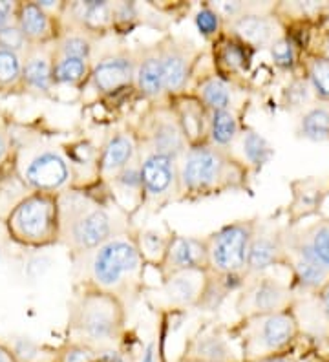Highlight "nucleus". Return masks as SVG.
I'll list each match as a JSON object with an SVG mask.
<instances>
[{"mask_svg":"<svg viewBox=\"0 0 329 362\" xmlns=\"http://www.w3.org/2000/svg\"><path fill=\"white\" fill-rule=\"evenodd\" d=\"M299 136L309 141H328L329 139V108L313 106L299 123Z\"/></svg>","mask_w":329,"mask_h":362,"instance_id":"c9c22d12","label":"nucleus"},{"mask_svg":"<svg viewBox=\"0 0 329 362\" xmlns=\"http://www.w3.org/2000/svg\"><path fill=\"white\" fill-rule=\"evenodd\" d=\"M0 362H17L13 354H11V349L4 344H0Z\"/></svg>","mask_w":329,"mask_h":362,"instance_id":"864d4df0","label":"nucleus"},{"mask_svg":"<svg viewBox=\"0 0 329 362\" xmlns=\"http://www.w3.org/2000/svg\"><path fill=\"white\" fill-rule=\"evenodd\" d=\"M136 362H159V340L150 339L137 354Z\"/></svg>","mask_w":329,"mask_h":362,"instance_id":"8fccbe9b","label":"nucleus"},{"mask_svg":"<svg viewBox=\"0 0 329 362\" xmlns=\"http://www.w3.org/2000/svg\"><path fill=\"white\" fill-rule=\"evenodd\" d=\"M18 26L28 40H46L52 31L50 15L39 6V2H26L18 6Z\"/></svg>","mask_w":329,"mask_h":362,"instance_id":"2f4dec72","label":"nucleus"},{"mask_svg":"<svg viewBox=\"0 0 329 362\" xmlns=\"http://www.w3.org/2000/svg\"><path fill=\"white\" fill-rule=\"evenodd\" d=\"M200 101L203 103L209 112L234 110V88L227 79H221L216 74L203 77L197 81L196 90H194Z\"/></svg>","mask_w":329,"mask_h":362,"instance_id":"bb28decb","label":"nucleus"},{"mask_svg":"<svg viewBox=\"0 0 329 362\" xmlns=\"http://www.w3.org/2000/svg\"><path fill=\"white\" fill-rule=\"evenodd\" d=\"M240 132L241 127L236 110L211 112L207 143H211L218 148H225V151H233Z\"/></svg>","mask_w":329,"mask_h":362,"instance_id":"c756f323","label":"nucleus"},{"mask_svg":"<svg viewBox=\"0 0 329 362\" xmlns=\"http://www.w3.org/2000/svg\"><path fill=\"white\" fill-rule=\"evenodd\" d=\"M253 362H294V361L289 357V355L284 354V355H275V357L260 358V361H253Z\"/></svg>","mask_w":329,"mask_h":362,"instance_id":"5fc2aeb1","label":"nucleus"},{"mask_svg":"<svg viewBox=\"0 0 329 362\" xmlns=\"http://www.w3.org/2000/svg\"><path fill=\"white\" fill-rule=\"evenodd\" d=\"M293 204H291V216L296 218L307 216L321 207L322 199L325 196L324 181L318 180H300L294 181L293 185Z\"/></svg>","mask_w":329,"mask_h":362,"instance_id":"7c9ffc66","label":"nucleus"},{"mask_svg":"<svg viewBox=\"0 0 329 362\" xmlns=\"http://www.w3.org/2000/svg\"><path fill=\"white\" fill-rule=\"evenodd\" d=\"M299 333V322L293 311L240 318L233 335L240 346L243 362L284 355Z\"/></svg>","mask_w":329,"mask_h":362,"instance_id":"39448f33","label":"nucleus"},{"mask_svg":"<svg viewBox=\"0 0 329 362\" xmlns=\"http://www.w3.org/2000/svg\"><path fill=\"white\" fill-rule=\"evenodd\" d=\"M246 282L247 280L229 279V276H221V274L207 271L205 287H203L202 296L197 300L196 310L203 311V313H216L224 305V302L227 300L229 295H233L236 291L240 293Z\"/></svg>","mask_w":329,"mask_h":362,"instance_id":"cd10ccee","label":"nucleus"},{"mask_svg":"<svg viewBox=\"0 0 329 362\" xmlns=\"http://www.w3.org/2000/svg\"><path fill=\"white\" fill-rule=\"evenodd\" d=\"M15 13H18V6H15L13 2L0 0V30L11 26V17Z\"/></svg>","mask_w":329,"mask_h":362,"instance_id":"3c124183","label":"nucleus"},{"mask_svg":"<svg viewBox=\"0 0 329 362\" xmlns=\"http://www.w3.org/2000/svg\"><path fill=\"white\" fill-rule=\"evenodd\" d=\"M180 167V202H196L249 189L250 170L233 154L211 143H200L187 148L178 161Z\"/></svg>","mask_w":329,"mask_h":362,"instance_id":"7ed1b4c3","label":"nucleus"},{"mask_svg":"<svg viewBox=\"0 0 329 362\" xmlns=\"http://www.w3.org/2000/svg\"><path fill=\"white\" fill-rule=\"evenodd\" d=\"M97 362H136V358H132L123 346H117V348L101 349L97 355Z\"/></svg>","mask_w":329,"mask_h":362,"instance_id":"09e8293b","label":"nucleus"},{"mask_svg":"<svg viewBox=\"0 0 329 362\" xmlns=\"http://www.w3.org/2000/svg\"><path fill=\"white\" fill-rule=\"evenodd\" d=\"M57 198L61 240L79 257L117 234L134 230L130 216L115 204H103L81 190H66Z\"/></svg>","mask_w":329,"mask_h":362,"instance_id":"f03ea898","label":"nucleus"},{"mask_svg":"<svg viewBox=\"0 0 329 362\" xmlns=\"http://www.w3.org/2000/svg\"><path fill=\"white\" fill-rule=\"evenodd\" d=\"M159 55L163 64V83L167 99L178 98L187 93L197 59L202 57V49L190 39L167 35L158 42Z\"/></svg>","mask_w":329,"mask_h":362,"instance_id":"9b49d317","label":"nucleus"},{"mask_svg":"<svg viewBox=\"0 0 329 362\" xmlns=\"http://www.w3.org/2000/svg\"><path fill=\"white\" fill-rule=\"evenodd\" d=\"M285 260H289L294 279L304 289H311V291L321 289L322 291L329 284V271L325 269L324 265L306 257L302 252L287 247V245H285Z\"/></svg>","mask_w":329,"mask_h":362,"instance_id":"c85d7f7f","label":"nucleus"},{"mask_svg":"<svg viewBox=\"0 0 329 362\" xmlns=\"http://www.w3.org/2000/svg\"><path fill=\"white\" fill-rule=\"evenodd\" d=\"M22 68L24 64L21 62L18 53L0 48V84L8 86V84H13L22 79Z\"/></svg>","mask_w":329,"mask_h":362,"instance_id":"a19ab883","label":"nucleus"},{"mask_svg":"<svg viewBox=\"0 0 329 362\" xmlns=\"http://www.w3.org/2000/svg\"><path fill=\"white\" fill-rule=\"evenodd\" d=\"M21 180L37 192L55 194L70 185L74 180L71 165L53 146H37L18 163Z\"/></svg>","mask_w":329,"mask_h":362,"instance_id":"9d476101","label":"nucleus"},{"mask_svg":"<svg viewBox=\"0 0 329 362\" xmlns=\"http://www.w3.org/2000/svg\"><path fill=\"white\" fill-rule=\"evenodd\" d=\"M8 230L24 245H48L61 240L59 198L35 192L22 198L8 214Z\"/></svg>","mask_w":329,"mask_h":362,"instance_id":"423d86ee","label":"nucleus"},{"mask_svg":"<svg viewBox=\"0 0 329 362\" xmlns=\"http://www.w3.org/2000/svg\"><path fill=\"white\" fill-rule=\"evenodd\" d=\"M174 108L178 119H180L181 129L189 145H200L207 141L209 136V119L211 112L207 110L203 103L194 95V93H183L178 98L168 99Z\"/></svg>","mask_w":329,"mask_h":362,"instance_id":"4be33fe9","label":"nucleus"},{"mask_svg":"<svg viewBox=\"0 0 329 362\" xmlns=\"http://www.w3.org/2000/svg\"><path fill=\"white\" fill-rule=\"evenodd\" d=\"M291 289L282 280L272 279L267 273L249 276L246 286L238 293L236 310L238 317H258V315L280 313L289 310Z\"/></svg>","mask_w":329,"mask_h":362,"instance_id":"f8f14e48","label":"nucleus"},{"mask_svg":"<svg viewBox=\"0 0 329 362\" xmlns=\"http://www.w3.org/2000/svg\"><path fill=\"white\" fill-rule=\"evenodd\" d=\"M180 358L189 362H243L233 332L221 326L200 327L187 340Z\"/></svg>","mask_w":329,"mask_h":362,"instance_id":"4468645a","label":"nucleus"},{"mask_svg":"<svg viewBox=\"0 0 329 362\" xmlns=\"http://www.w3.org/2000/svg\"><path fill=\"white\" fill-rule=\"evenodd\" d=\"M134 234H136L137 247H139L141 255L145 258L146 265L159 267L165 255H167L172 230L161 233L158 229H136Z\"/></svg>","mask_w":329,"mask_h":362,"instance_id":"72a5a7b5","label":"nucleus"},{"mask_svg":"<svg viewBox=\"0 0 329 362\" xmlns=\"http://www.w3.org/2000/svg\"><path fill=\"white\" fill-rule=\"evenodd\" d=\"M134 230L117 234L93 251L81 255L83 286L117 296L127 310L145 291L146 262L137 247Z\"/></svg>","mask_w":329,"mask_h":362,"instance_id":"f257e3e1","label":"nucleus"},{"mask_svg":"<svg viewBox=\"0 0 329 362\" xmlns=\"http://www.w3.org/2000/svg\"><path fill=\"white\" fill-rule=\"evenodd\" d=\"M175 362H189V361H181V358H178V361H175Z\"/></svg>","mask_w":329,"mask_h":362,"instance_id":"13d9d810","label":"nucleus"},{"mask_svg":"<svg viewBox=\"0 0 329 362\" xmlns=\"http://www.w3.org/2000/svg\"><path fill=\"white\" fill-rule=\"evenodd\" d=\"M106 185H108L110 196H112V204L117 205L130 218L145 205L139 158L128 165L125 170H121L114 180H110Z\"/></svg>","mask_w":329,"mask_h":362,"instance_id":"412c9836","label":"nucleus"},{"mask_svg":"<svg viewBox=\"0 0 329 362\" xmlns=\"http://www.w3.org/2000/svg\"><path fill=\"white\" fill-rule=\"evenodd\" d=\"M250 53L253 49L229 35L227 31L221 33L214 42V66L218 70L216 76L225 79V76H238L246 71L250 64Z\"/></svg>","mask_w":329,"mask_h":362,"instance_id":"5701e85b","label":"nucleus"},{"mask_svg":"<svg viewBox=\"0 0 329 362\" xmlns=\"http://www.w3.org/2000/svg\"><path fill=\"white\" fill-rule=\"evenodd\" d=\"M321 304H322V310H324L325 317L329 318V284L321 291Z\"/></svg>","mask_w":329,"mask_h":362,"instance_id":"603ef678","label":"nucleus"},{"mask_svg":"<svg viewBox=\"0 0 329 362\" xmlns=\"http://www.w3.org/2000/svg\"><path fill=\"white\" fill-rule=\"evenodd\" d=\"M71 15L84 33H105L114 28V4L106 0H84L71 6Z\"/></svg>","mask_w":329,"mask_h":362,"instance_id":"a878e982","label":"nucleus"},{"mask_svg":"<svg viewBox=\"0 0 329 362\" xmlns=\"http://www.w3.org/2000/svg\"><path fill=\"white\" fill-rule=\"evenodd\" d=\"M233 154L255 176L271 161L272 156H275V148H272L271 143L262 134L256 132L250 127H246V129H241L240 136H238L236 143H234Z\"/></svg>","mask_w":329,"mask_h":362,"instance_id":"b1692460","label":"nucleus"},{"mask_svg":"<svg viewBox=\"0 0 329 362\" xmlns=\"http://www.w3.org/2000/svg\"><path fill=\"white\" fill-rule=\"evenodd\" d=\"M92 79L97 93L117 95L123 90L134 88L136 84V49L119 48L103 53L99 61L92 64Z\"/></svg>","mask_w":329,"mask_h":362,"instance_id":"ddd939ff","label":"nucleus"},{"mask_svg":"<svg viewBox=\"0 0 329 362\" xmlns=\"http://www.w3.org/2000/svg\"><path fill=\"white\" fill-rule=\"evenodd\" d=\"M139 98L149 103H161L165 95L163 83V64L158 45L143 46L136 49V84H134Z\"/></svg>","mask_w":329,"mask_h":362,"instance_id":"aec40b11","label":"nucleus"},{"mask_svg":"<svg viewBox=\"0 0 329 362\" xmlns=\"http://www.w3.org/2000/svg\"><path fill=\"white\" fill-rule=\"evenodd\" d=\"M139 4L136 2H115L114 4V30H132L139 24Z\"/></svg>","mask_w":329,"mask_h":362,"instance_id":"37998d69","label":"nucleus"},{"mask_svg":"<svg viewBox=\"0 0 329 362\" xmlns=\"http://www.w3.org/2000/svg\"><path fill=\"white\" fill-rule=\"evenodd\" d=\"M253 229H255V218L233 221L209 234L205 238L209 271L229 279H249L247 257H249Z\"/></svg>","mask_w":329,"mask_h":362,"instance_id":"0eeeda50","label":"nucleus"},{"mask_svg":"<svg viewBox=\"0 0 329 362\" xmlns=\"http://www.w3.org/2000/svg\"><path fill=\"white\" fill-rule=\"evenodd\" d=\"M158 269L161 279L180 271H209L205 238L172 233L167 255Z\"/></svg>","mask_w":329,"mask_h":362,"instance_id":"f3484780","label":"nucleus"},{"mask_svg":"<svg viewBox=\"0 0 329 362\" xmlns=\"http://www.w3.org/2000/svg\"><path fill=\"white\" fill-rule=\"evenodd\" d=\"M282 262H285V233L272 220L255 218L247 257V274H265Z\"/></svg>","mask_w":329,"mask_h":362,"instance_id":"2eb2a0df","label":"nucleus"},{"mask_svg":"<svg viewBox=\"0 0 329 362\" xmlns=\"http://www.w3.org/2000/svg\"><path fill=\"white\" fill-rule=\"evenodd\" d=\"M127 313V305L117 296L83 286L71 305L70 324L79 342L101 351L123 346Z\"/></svg>","mask_w":329,"mask_h":362,"instance_id":"20e7f679","label":"nucleus"},{"mask_svg":"<svg viewBox=\"0 0 329 362\" xmlns=\"http://www.w3.org/2000/svg\"><path fill=\"white\" fill-rule=\"evenodd\" d=\"M134 134L141 151L171 156L174 159H180L190 146L168 99L150 105L149 110L141 115Z\"/></svg>","mask_w":329,"mask_h":362,"instance_id":"6e6552de","label":"nucleus"},{"mask_svg":"<svg viewBox=\"0 0 329 362\" xmlns=\"http://www.w3.org/2000/svg\"><path fill=\"white\" fill-rule=\"evenodd\" d=\"M137 158H139V143L136 134L115 130L106 137L99 152V177L103 183H108Z\"/></svg>","mask_w":329,"mask_h":362,"instance_id":"6ab92c4d","label":"nucleus"},{"mask_svg":"<svg viewBox=\"0 0 329 362\" xmlns=\"http://www.w3.org/2000/svg\"><path fill=\"white\" fill-rule=\"evenodd\" d=\"M269 49H271L272 62L280 70H293L294 62H296V55H294L293 40L289 37H280Z\"/></svg>","mask_w":329,"mask_h":362,"instance_id":"c03bdc74","label":"nucleus"},{"mask_svg":"<svg viewBox=\"0 0 329 362\" xmlns=\"http://www.w3.org/2000/svg\"><path fill=\"white\" fill-rule=\"evenodd\" d=\"M205 280L207 271H180L163 276L156 289L158 304L165 305L167 310H196Z\"/></svg>","mask_w":329,"mask_h":362,"instance_id":"dca6fc26","label":"nucleus"},{"mask_svg":"<svg viewBox=\"0 0 329 362\" xmlns=\"http://www.w3.org/2000/svg\"><path fill=\"white\" fill-rule=\"evenodd\" d=\"M311 99V83L307 79H293L282 92V106L285 110H302Z\"/></svg>","mask_w":329,"mask_h":362,"instance_id":"4c0bfd02","label":"nucleus"},{"mask_svg":"<svg viewBox=\"0 0 329 362\" xmlns=\"http://www.w3.org/2000/svg\"><path fill=\"white\" fill-rule=\"evenodd\" d=\"M22 81L35 92L48 93L53 86V62L44 53H31L22 68Z\"/></svg>","mask_w":329,"mask_h":362,"instance_id":"473e14b6","label":"nucleus"},{"mask_svg":"<svg viewBox=\"0 0 329 362\" xmlns=\"http://www.w3.org/2000/svg\"><path fill=\"white\" fill-rule=\"evenodd\" d=\"M6 152H8V143H6V137L0 134V161L4 159Z\"/></svg>","mask_w":329,"mask_h":362,"instance_id":"6e6d98bb","label":"nucleus"},{"mask_svg":"<svg viewBox=\"0 0 329 362\" xmlns=\"http://www.w3.org/2000/svg\"><path fill=\"white\" fill-rule=\"evenodd\" d=\"M227 33L250 49L271 48L280 37H284L277 18L269 13H262L258 4L255 9H250L236 21L227 24Z\"/></svg>","mask_w":329,"mask_h":362,"instance_id":"a211bd4d","label":"nucleus"},{"mask_svg":"<svg viewBox=\"0 0 329 362\" xmlns=\"http://www.w3.org/2000/svg\"><path fill=\"white\" fill-rule=\"evenodd\" d=\"M285 245L313 258L329 271V221H318L296 236L285 233Z\"/></svg>","mask_w":329,"mask_h":362,"instance_id":"393cba45","label":"nucleus"},{"mask_svg":"<svg viewBox=\"0 0 329 362\" xmlns=\"http://www.w3.org/2000/svg\"><path fill=\"white\" fill-rule=\"evenodd\" d=\"M93 52V40L92 37L79 31V33H68L64 39L59 42V55L61 57H75L90 61Z\"/></svg>","mask_w":329,"mask_h":362,"instance_id":"e433bc0d","label":"nucleus"},{"mask_svg":"<svg viewBox=\"0 0 329 362\" xmlns=\"http://www.w3.org/2000/svg\"><path fill=\"white\" fill-rule=\"evenodd\" d=\"M97 355H99V349L77 340L62 349L59 362H97Z\"/></svg>","mask_w":329,"mask_h":362,"instance_id":"a18cd8bd","label":"nucleus"},{"mask_svg":"<svg viewBox=\"0 0 329 362\" xmlns=\"http://www.w3.org/2000/svg\"><path fill=\"white\" fill-rule=\"evenodd\" d=\"M90 76H92V64L84 59L61 57L59 55L53 62V83L55 84L74 86V84L83 83Z\"/></svg>","mask_w":329,"mask_h":362,"instance_id":"f704fd0d","label":"nucleus"},{"mask_svg":"<svg viewBox=\"0 0 329 362\" xmlns=\"http://www.w3.org/2000/svg\"><path fill=\"white\" fill-rule=\"evenodd\" d=\"M28 42V37L24 35V31L21 30L18 24H11V26L0 30V48L11 49V52L18 53Z\"/></svg>","mask_w":329,"mask_h":362,"instance_id":"de8ad7c7","label":"nucleus"},{"mask_svg":"<svg viewBox=\"0 0 329 362\" xmlns=\"http://www.w3.org/2000/svg\"><path fill=\"white\" fill-rule=\"evenodd\" d=\"M194 24H196L200 35L205 37V39H218L224 31V21L216 13V9L211 4H203L200 8V11L194 17Z\"/></svg>","mask_w":329,"mask_h":362,"instance_id":"58836bf2","label":"nucleus"},{"mask_svg":"<svg viewBox=\"0 0 329 362\" xmlns=\"http://www.w3.org/2000/svg\"><path fill=\"white\" fill-rule=\"evenodd\" d=\"M309 83L316 95L329 99V59L315 57L309 62Z\"/></svg>","mask_w":329,"mask_h":362,"instance_id":"ea45409f","label":"nucleus"},{"mask_svg":"<svg viewBox=\"0 0 329 362\" xmlns=\"http://www.w3.org/2000/svg\"><path fill=\"white\" fill-rule=\"evenodd\" d=\"M9 349H11V354H13L17 362H40L44 357L39 342H35L30 337H17V339H13Z\"/></svg>","mask_w":329,"mask_h":362,"instance_id":"79ce46f5","label":"nucleus"},{"mask_svg":"<svg viewBox=\"0 0 329 362\" xmlns=\"http://www.w3.org/2000/svg\"><path fill=\"white\" fill-rule=\"evenodd\" d=\"M211 6L216 9V13L221 17L224 24H231L238 17L256 8V4H247V2H212Z\"/></svg>","mask_w":329,"mask_h":362,"instance_id":"49530a36","label":"nucleus"},{"mask_svg":"<svg viewBox=\"0 0 329 362\" xmlns=\"http://www.w3.org/2000/svg\"><path fill=\"white\" fill-rule=\"evenodd\" d=\"M0 257H2V242H0Z\"/></svg>","mask_w":329,"mask_h":362,"instance_id":"4d7b16f0","label":"nucleus"},{"mask_svg":"<svg viewBox=\"0 0 329 362\" xmlns=\"http://www.w3.org/2000/svg\"><path fill=\"white\" fill-rule=\"evenodd\" d=\"M180 159L171 156L156 154L139 148L141 180H143V196L145 205L152 212L161 211L172 202H180Z\"/></svg>","mask_w":329,"mask_h":362,"instance_id":"1a4fd4ad","label":"nucleus"}]
</instances>
